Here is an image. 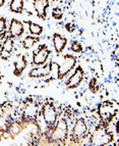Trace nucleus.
Returning a JSON list of instances; mask_svg holds the SVG:
<instances>
[{
    "mask_svg": "<svg viewBox=\"0 0 119 146\" xmlns=\"http://www.w3.org/2000/svg\"><path fill=\"white\" fill-rule=\"evenodd\" d=\"M68 138V124L65 119H61L55 126L49 129L46 133V139L48 144H65Z\"/></svg>",
    "mask_w": 119,
    "mask_h": 146,
    "instance_id": "obj_1",
    "label": "nucleus"
},
{
    "mask_svg": "<svg viewBox=\"0 0 119 146\" xmlns=\"http://www.w3.org/2000/svg\"><path fill=\"white\" fill-rule=\"evenodd\" d=\"M98 115L101 119V123L107 126L113 121L117 115V106L112 101H104L98 107Z\"/></svg>",
    "mask_w": 119,
    "mask_h": 146,
    "instance_id": "obj_2",
    "label": "nucleus"
},
{
    "mask_svg": "<svg viewBox=\"0 0 119 146\" xmlns=\"http://www.w3.org/2000/svg\"><path fill=\"white\" fill-rule=\"evenodd\" d=\"M114 137L111 132L108 131L107 126L101 125L97 127V129L91 136V144L93 145H107L114 140Z\"/></svg>",
    "mask_w": 119,
    "mask_h": 146,
    "instance_id": "obj_3",
    "label": "nucleus"
},
{
    "mask_svg": "<svg viewBox=\"0 0 119 146\" xmlns=\"http://www.w3.org/2000/svg\"><path fill=\"white\" fill-rule=\"evenodd\" d=\"M76 66V57L71 54H65L60 64L57 68V78L58 80H63L64 77L68 75Z\"/></svg>",
    "mask_w": 119,
    "mask_h": 146,
    "instance_id": "obj_4",
    "label": "nucleus"
},
{
    "mask_svg": "<svg viewBox=\"0 0 119 146\" xmlns=\"http://www.w3.org/2000/svg\"><path fill=\"white\" fill-rule=\"evenodd\" d=\"M42 115H43V119L46 123L48 129L53 128L57 123L58 115H57V110H56V107L54 106L53 103L46 102L42 106Z\"/></svg>",
    "mask_w": 119,
    "mask_h": 146,
    "instance_id": "obj_5",
    "label": "nucleus"
},
{
    "mask_svg": "<svg viewBox=\"0 0 119 146\" xmlns=\"http://www.w3.org/2000/svg\"><path fill=\"white\" fill-rule=\"evenodd\" d=\"M87 125L83 119H78L73 125L70 139L74 143H80L87 135Z\"/></svg>",
    "mask_w": 119,
    "mask_h": 146,
    "instance_id": "obj_6",
    "label": "nucleus"
},
{
    "mask_svg": "<svg viewBox=\"0 0 119 146\" xmlns=\"http://www.w3.org/2000/svg\"><path fill=\"white\" fill-rule=\"evenodd\" d=\"M50 55V49L48 48L46 44H41L39 47L33 52V59L32 63L36 66H41L45 63H47V60Z\"/></svg>",
    "mask_w": 119,
    "mask_h": 146,
    "instance_id": "obj_7",
    "label": "nucleus"
},
{
    "mask_svg": "<svg viewBox=\"0 0 119 146\" xmlns=\"http://www.w3.org/2000/svg\"><path fill=\"white\" fill-rule=\"evenodd\" d=\"M83 78H85V71L83 68L80 66H78L73 72L72 75L65 81V86L67 89L71 90V89H76L78 86L82 84V82L83 81Z\"/></svg>",
    "mask_w": 119,
    "mask_h": 146,
    "instance_id": "obj_8",
    "label": "nucleus"
},
{
    "mask_svg": "<svg viewBox=\"0 0 119 146\" xmlns=\"http://www.w3.org/2000/svg\"><path fill=\"white\" fill-rule=\"evenodd\" d=\"M13 48H14V38L8 36L4 38L0 48V58L3 60H7L11 56L12 52H13Z\"/></svg>",
    "mask_w": 119,
    "mask_h": 146,
    "instance_id": "obj_9",
    "label": "nucleus"
},
{
    "mask_svg": "<svg viewBox=\"0 0 119 146\" xmlns=\"http://www.w3.org/2000/svg\"><path fill=\"white\" fill-rule=\"evenodd\" d=\"M52 63L50 62L49 64H43L41 66H36L33 70H31L29 73L30 78H35V79H40V78H45V77H48L51 73V68H52Z\"/></svg>",
    "mask_w": 119,
    "mask_h": 146,
    "instance_id": "obj_10",
    "label": "nucleus"
},
{
    "mask_svg": "<svg viewBox=\"0 0 119 146\" xmlns=\"http://www.w3.org/2000/svg\"><path fill=\"white\" fill-rule=\"evenodd\" d=\"M33 6L37 17L45 21L47 17V11L49 7V0H33Z\"/></svg>",
    "mask_w": 119,
    "mask_h": 146,
    "instance_id": "obj_11",
    "label": "nucleus"
},
{
    "mask_svg": "<svg viewBox=\"0 0 119 146\" xmlns=\"http://www.w3.org/2000/svg\"><path fill=\"white\" fill-rule=\"evenodd\" d=\"M37 117H38V106L33 100L28 99L22 117L26 119H37Z\"/></svg>",
    "mask_w": 119,
    "mask_h": 146,
    "instance_id": "obj_12",
    "label": "nucleus"
},
{
    "mask_svg": "<svg viewBox=\"0 0 119 146\" xmlns=\"http://www.w3.org/2000/svg\"><path fill=\"white\" fill-rule=\"evenodd\" d=\"M8 32H9V36L12 38H20L24 33V24L16 19H11L8 27Z\"/></svg>",
    "mask_w": 119,
    "mask_h": 146,
    "instance_id": "obj_13",
    "label": "nucleus"
},
{
    "mask_svg": "<svg viewBox=\"0 0 119 146\" xmlns=\"http://www.w3.org/2000/svg\"><path fill=\"white\" fill-rule=\"evenodd\" d=\"M13 75L15 77H20L22 75V73L24 72V70L27 68L28 66V59L27 56L24 54H17L16 58H15L14 62H13Z\"/></svg>",
    "mask_w": 119,
    "mask_h": 146,
    "instance_id": "obj_14",
    "label": "nucleus"
},
{
    "mask_svg": "<svg viewBox=\"0 0 119 146\" xmlns=\"http://www.w3.org/2000/svg\"><path fill=\"white\" fill-rule=\"evenodd\" d=\"M52 42H53V47L55 49V52L57 54H60L65 49L66 44H67V39H66V37L62 36L61 34L54 33L53 36H52Z\"/></svg>",
    "mask_w": 119,
    "mask_h": 146,
    "instance_id": "obj_15",
    "label": "nucleus"
},
{
    "mask_svg": "<svg viewBox=\"0 0 119 146\" xmlns=\"http://www.w3.org/2000/svg\"><path fill=\"white\" fill-rule=\"evenodd\" d=\"M24 0H10L9 2V10L17 15H20L24 12Z\"/></svg>",
    "mask_w": 119,
    "mask_h": 146,
    "instance_id": "obj_16",
    "label": "nucleus"
},
{
    "mask_svg": "<svg viewBox=\"0 0 119 146\" xmlns=\"http://www.w3.org/2000/svg\"><path fill=\"white\" fill-rule=\"evenodd\" d=\"M40 41V38L38 36H33V35H30L27 36L24 39V41L22 42V46L24 49H31L32 47H34L38 42Z\"/></svg>",
    "mask_w": 119,
    "mask_h": 146,
    "instance_id": "obj_17",
    "label": "nucleus"
},
{
    "mask_svg": "<svg viewBox=\"0 0 119 146\" xmlns=\"http://www.w3.org/2000/svg\"><path fill=\"white\" fill-rule=\"evenodd\" d=\"M24 23L29 25V31H30V33H31V35H33V36L39 37L40 35L43 33L44 28L42 27L41 25L36 24V23L31 22V21H26Z\"/></svg>",
    "mask_w": 119,
    "mask_h": 146,
    "instance_id": "obj_18",
    "label": "nucleus"
},
{
    "mask_svg": "<svg viewBox=\"0 0 119 146\" xmlns=\"http://www.w3.org/2000/svg\"><path fill=\"white\" fill-rule=\"evenodd\" d=\"M6 29H7V21L4 17H0V38L1 39H4Z\"/></svg>",
    "mask_w": 119,
    "mask_h": 146,
    "instance_id": "obj_19",
    "label": "nucleus"
},
{
    "mask_svg": "<svg viewBox=\"0 0 119 146\" xmlns=\"http://www.w3.org/2000/svg\"><path fill=\"white\" fill-rule=\"evenodd\" d=\"M70 49H71V51L76 52V53H82V52L83 51L82 44L78 41H76V40L72 41V43H71V45H70Z\"/></svg>",
    "mask_w": 119,
    "mask_h": 146,
    "instance_id": "obj_20",
    "label": "nucleus"
},
{
    "mask_svg": "<svg viewBox=\"0 0 119 146\" xmlns=\"http://www.w3.org/2000/svg\"><path fill=\"white\" fill-rule=\"evenodd\" d=\"M52 17L55 20H61L63 17V11L60 7H54L52 10Z\"/></svg>",
    "mask_w": 119,
    "mask_h": 146,
    "instance_id": "obj_21",
    "label": "nucleus"
},
{
    "mask_svg": "<svg viewBox=\"0 0 119 146\" xmlns=\"http://www.w3.org/2000/svg\"><path fill=\"white\" fill-rule=\"evenodd\" d=\"M89 89L92 91L93 93H97L99 90V86H98V82L96 78H92L89 83Z\"/></svg>",
    "mask_w": 119,
    "mask_h": 146,
    "instance_id": "obj_22",
    "label": "nucleus"
},
{
    "mask_svg": "<svg viewBox=\"0 0 119 146\" xmlns=\"http://www.w3.org/2000/svg\"><path fill=\"white\" fill-rule=\"evenodd\" d=\"M65 29L68 33H74L76 31V29H78V27H76V25L72 24V23H67L65 25Z\"/></svg>",
    "mask_w": 119,
    "mask_h": 146,
    "instance_id": "obj_23",
    "label": "nucleus"
},
{
    "mask_svg": "<svg viewBox=\"0 0 119 146\" xmlns=\"http://www.w3.org/2000/svg\"><path fill=\"white\" fill-rule=\"evenodd\" d=\"M5 2H6V0H0V7H2V6H4Z\"/></svg>",
    "mask_w": 119,
    "mask_h": 146,
    "instance_id": "obj_24",
    "label": "nucleus"
},
{
    "mask_svg": "<svg viewBox=\"0 0 119 146\" xmlns=\"http://www.w3.org/2000/svg\"><path fill=\"white\" fill-rule=\"evenodd\" d=\"M1 82H2V75H1V68H0V85H1Z\"/></svg>",
    "mask_w": 119,
    "mask_h": 146,
    "instance_id": "obj_25",
    "label": "nucleus"
},
{
    "mask_svg": "<svg viewBox=\"0 0 119 146\" xmlns=\"http://www.w3.org/2000/svg\"><path fill=\"white\" fill-rule=\"evenodd\" d=\"M2 39H1V38H0V48H1V45H2Z\"/></svg>",
    "mask_w": 119,
    "mask_h": 146,
    "instance_id": "obj_26",
    "label": "nucleus"
}]
</instances>
